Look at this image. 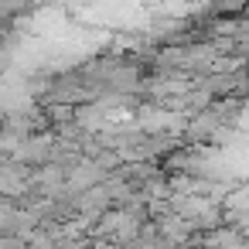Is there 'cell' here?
I'll return each mask as SVG.
<instances>
[]
</instances>
